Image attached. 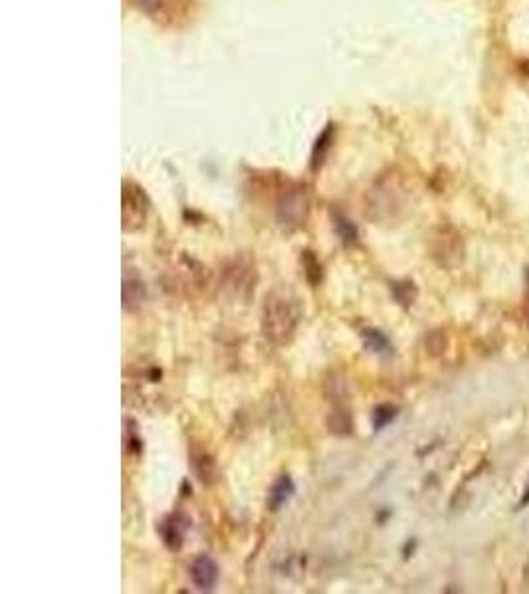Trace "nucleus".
Here are the masks:
<instances>
[{"mask_svg": "<svg viewBox=\"0 0 529 594\" xmlns=\"http://www.w3.org/2000/svg\"><path fill=\"white\" fill-rule=\"evenodd\" d=\"M147 218V200L141 188L125 182L124 184V230L135 232L143 228Z\"/></svg>", "mask_w": 529, "mask_h": 594, "instance_id": "2", "label": "nucleus"}, {"mask_svg": "<svg viewBox=\"0 0 529 594\" xmlns=\"http://www.w3.org/2000/svg\"><path fill=\"white\" fill-rule=\"evenodd\" d=\"M163 0H139V4L143 6V8H151V6H159Z\"/></svg>", "mask_w": 529, "mask_h": 594, "instance_id": "17", "label": "nucleus"}, {"mask_svg": "<svg viewBox=\"0 0 529 594\" xmlns=\"http://www.w3.org/2000/svg\"><path fill=\"white\" fill-rule=\"evenodd\" d=\"M308 198L304 193H290L283 196L278 205V222L283 228L294 230L299 228L308 218Z\"/></svg>", "mask_w": 529, "mask_h": 594, "instance_id": "4", "label": "nucleus"}, {"mask_svg": "<svg viewBox=\"0 0 529 594\" xmlns=\"http://www.w3.org/2000/svg\"><path fill=\"white\" fill-rule=\"evenodd\" d=\"M331 220H333V228H335V234L339 236V240H341L345 246H353V244H357V240H359L357 226H355V224H353L351 220L347 218L343 212H339V210H333Z\"/></svg>", "mask_w": 529, "mask_h": 594, "instance_id": "9", "label": "nucleus"}, {"mask_svg": "<svg viewBox=\"0 0 529 594\" xmlns=\"http://www.w3.org/2000/svg\"><path fill=\"white\" fill-rule=\"evenodd\" d=\"M327 428H329L331 434H337V436L351 434L353 432V420H351V414L347 413V408L335 406L327 416Z\"/></svg>", "mask_w": 529, "mask_h": 594, "instance_id": "11", "label": "nucleus"}, {"mask_svg": "<svg viewBox=\"0 0 529 594\" xmlns=\"http://www.w3.org/2000/svg\"><path fill=\"white\" fill-rule=\"evenodd\" d=\"M147 299V288L145 281L137 274H129L124 278V309L125 311H137L143 302Z\"/></svg>", "mask_w": 529, "mask_h": 594, "instance_id": "8", "label": "nucleus"}, {"mask_svg": "<svg viewBox=\"0 0 529 594\" xmlns=\"http://www.w3.org/2000/svg\"><path fill=\"white\" fill-rule=\"evenodd\" d=\"M304 317V307L296 293L283 288H276L266 293L262 304V333L274 345H288L294 339Z\"/></svg>", "mask_w": 529, "mask_h": 594, "instance_id": "1", "label": "nucleus"}, {"mask_svg": "<svg viewBox=\"0 0 529 594\" xmlns=\"http://www.w3.org/2000/svg\"><path fill=\"white\" fill-rule=\"evenodd\" d=\"M143 450V440L137 436V432L133 428H127L125 424V452L133 454V456H139Z\"/></svg>", "mask_w": 529, "mask_h": 594, "instance_id": "15", "label": "nucleus"}, {"mask_svg": "<svg viewBox=\"0 0 529 594\" xmlns=\"http://www.w3.org/2000/svg\"><path fill=\"white\" fill-rule=\"evenodd\" d=\"M188 466L195 473L198 482L202 485H214L218 480V468L216 461L210 456L209 450H204L198 444H193L188 448Z\"/></svg>", "mask_w": 529, "mask_h": 594, "instance_id": "6", "label": "nucleus"}, {"mask_svg": "<svg viewBox=\"0 0 529 594\" xmlns=\"http://www.w3.org/2000/svg\"><path fill=\"white\" fill-rule=\"evenodd\" d=\"M188 574H191V581L197 586L200 593H210L214 591V586L218 584V579H221V567L214 558L207 555V553H200L197 557L193 558L191 563V569H188Z\"/></svg>", "mask_w": 529, "mask_h": 594, "instance_id": "5", "label": "nucleus"}, {"mask_svg": "<svg viewBox=\"0 0 529 594\" xmlns=\"http://www.w3.org/2000/svg\"><path fill=\"white\" fill-rule=\"evenodd\" d=\"M299 262H301V267H304L306 281H308L311 288H318L321 281H323V267H321V262L318 260V255L313 254L311 250H304L301 255H299Z\"/></svg>", "mask_w": 529, "mask_h": 594, "instance_id": "10", "label": "nucleus"}, {"mask_svg": "<svg viewBox=\"0 0 529 594\" xmlns=\"http://www.w3.org/2000/svg\"><path fill=\"white\" fill-rule=\"evenodd\" d=\"M398 416V408L394 404H379L375 410H373V416H371V422H373V428L379 432L382 428H387L389 424H393V420Z\"/></svg>", "mask_w": 529, "mask_h": 594, "instance_id": "13", "label": "nucleus"}, {"mask_svg": "<svg viewBox=\"0 0 529 594\" xmlns=\"http://www.w3.org/2000/svg\"><path fill=\"white\" fill-rule=\"evenodd\" d=\"M329 147H331V129L323 131V135H321L320 139H318V143H315L313 155H311V167H313V169H320L321 165H323Z\"/></svg>", "mask_w": 529, "mask_h": 594, "instance_id": "14", "label": "nucleus"}, {"mask_svg": "<svg viewBox=\"0 0 529 594\" xmlns=\"http://www.w3.org/2000/svg\"><path fill=\"white\" fill-rule=\"evenodd\" d=\"M361 339H363V345L373 352H387L391 351V341L387 339V335L375 327H365L361 331Z\"/></svg>", "mask_w": 529, "mask_h": 594, "instance_id": "12", "label": "nucleus"}, {"mask_svg": "<svg viewBox=\"0 0 529 594\" xmlns=\"http://www.w3.org/2000/svg\"><path fill=\"white\" fill-rule=\"evenodd\" d=\"M191 529V519L186 517L185 513H171L167 517H163L157 525V531L161 535L163 545L167 547L169 551L177 553L181 551L185 545V535Z\"/></svg>", "mask_w": 529, "mask_h": 594, "instance_id": "3", "label": "nucleus"}, {"mask_svg": "<svg viewBox=\"0 0 529 594\" xmlns=\"http://www.w3.org/2000/svg\"><path fill=\"white\" fill-rule=\"evenodd\" d=\"M296 496V484L292 480L290 473H280L274 484H271L270 491H268V499H266V505H268V511L276 513L280 511L283 505L290 503V499Z\"/></svg>", "mask_w": 529, "mask_h": 594, "instance_id": "7", "label": "nucleus"}, {"mask_svg": "<svg viewBox=\"0 0 529 594\" xmlns=\"http://www.w3.org/2000/svg\"><path fill=\"white\" fill-rule=\"evenodd\" d=\"M412 285H415V283H410V281H398V283H394V297H396L401 304H410V302L415 299V288H412Z\"/></svg>", "mask_w": 529, "mask_h": 594, "instance_id": "16", "label": "nucleus"}]
</instances>
